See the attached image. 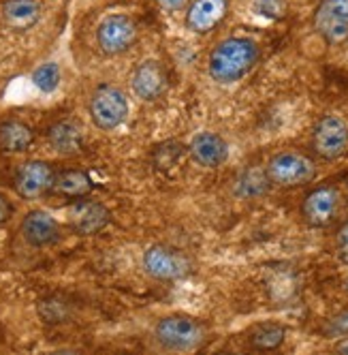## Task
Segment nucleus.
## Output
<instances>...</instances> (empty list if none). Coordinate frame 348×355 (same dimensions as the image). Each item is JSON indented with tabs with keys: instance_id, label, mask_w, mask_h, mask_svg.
I'll return each mask as SVG.
<instances>
[{
	"instance_id": "1",
	"label": "nucleus",
	"mask_w": 348,
	"mask_h": 355,
	"mask_svg": "<svg viewBox=\"0 0 348 355\" xmlns=\"http://www.w3.org/2000/svg\"><path fill=\"white\" fill-rule=\"evenodd\" d=\"M259 62V45L248 37L220 41L208 58V73L216 84L229 86L244 80Z\"/></svg>"
},
{
	"instance_id": "2",
	"label": "nucleus",
	"mask_w": 348,
	"mask_h": 355,
	"mask_svg": "<svg viewBox=\"0 0 348 355\" xmlns=\"http://www.w3.org/2000/svg\"><path fill=\"white\" fill-rule=\"evenodd\" d=\"M267 180L280 189H297L316 178V163L297 150H282L273 155L265 167Z\"/></svg>"
},
{
	"instance_id": "3",
	"label": "nucleus",
	"mask_w": 348,
	"mask_h": 355,
	"mask_svg": "<svg viewBox=\"0 0 348 355\" xmlns=\"http://www.w3.org/2000/svg\"><path fill=\"white\" fill-rule=\"evenodd\" d=\"M205 327L188 315H169L154 325V338L169 351H194L205 343Z\"/></svg>"
},
{
	"instance_id": "4",
	"label": "nucleus",
	"mask_w": 348,
	"mask_h": 355,
	"mask_svg": "<svg viewBox=\"0 0 348 355\" xmlns=\"http://www.w3.org/2000/svg\"><path fill=\"white\" fill-rule=\"evenodd\" d=\"M90 118L96 129L116 131L129 118V98L118 86H98L90 98Z\"/></svg>"
},
{
	"instance_id": "5",
	"label": "nucleus",
	"mask_w": 348,
	"mask_h": 355,
	"mask_svg": "<svg viewBox=\"0 0 348 355\" xmlns=\"http://www.w3.org/2000/svg\"><path fill=\"white\" fill-rule=\"evenodd\" d=\"M141 268L147 276L165 283L182 281L192 272V263L184 252L167 244H154L145 248L141 257Z\"/></svg>"
},
{
	"instance_id": "6",
	"label": "nucleus",
	"mask_w": 348,
	"mask_h": 355,
	"mask_svg": "<svg viewBox=\"0 0 348 355\" xmlns=\"http://www.w3.org/2000/svg\"><path fill=\"white\" fill-rule=\"evenodd\" d=\"M312 150L320 159L336 161L348 150V120L340 114H325L312 129Z\"/></svg>"
},
{
	"instance_id": "7",
	"label": "nucleus",
	"mask_w": 348,
	"mask_h": 355,
	"mask_svg": "<svg viewBox=\"0 0 348 355\" xmlns=\"http://www.w3.org/2000/svg\"><path fill=\"white\" fill-rule=\"evenodd\" d=\"M314 31L329 43L342 45L348 41V0H320L314 9Z\"/></svg>"
},
{
	"instance_id": "8",
	"label": "nucleus",
	"mask_w": 348,
	"mask_h": 355,
	"mask_svg": "<svg viewBox=\"0 0 348 355\" xmlns=\"http://www.w3.org/2000/svg\"><path fill=\"white\" fill-rule=\"evenodd\" d=\"M96 41L101 52L107 56H120L135 45L137 41V26L129 15L113 13L101 19L96 28Z\"/></svg>"
},
{
	"instance_id": "9",
	"label": "nucleus",
	"mask_w": 348,
	"mask_h": 355,
	"mask_svg": "<svg viewBox=\"0 0 348 355\" xmlns=\"http://www.w3.org/2000/svg\"><path fill=\"white\" fill-rule=\"evenodd\" d=\"M56 171L45 161H26L15 171V191L24 199H39L54 189Z\"/></svg>"
},
{
	"instance_id": "10",
	"label": "nucleus",
	"mask_w": 348,
	"mask_h": 355,
	"mask_svg": "<svg viewBox=\"0 0 348 355\" xmlns=\"http://www.w3.org/2000/svg\"><path fill=\"white\" fill-rule=\"evenodd\" d=\"M340 210V193L333 187H320L306 195L302 204V216L310 227H327L333 223Z\"/></svg>"
},
{
	"instance_id": "11",
	"label": "nucleus",
	"mask_w": 348,
	"mask_h": 355,
	"mask_svg": "<svg viewBox=\"0 0 348 355\" xmlns=\"http://www.w3.org/2000/svg\"><path fill=\"white\" fill-rule=\"evenodd\" d=\"M131 86H133V92L141 101L154 103V101H158L169 88L167 71L158 60H143L135 67L131 75Z\"/></svg>"
},
{
	"instance_id": "12",
	"label": "nucleus",
	"mask_w": 348,
	"mask_h": 355,
	"mask_svg": "<svg viewBox=\"0 0 348 355\" xmlns=\"http://www.w3.org/2000/svg\"><path fill=\"white\" fill-rule=\"evenodd\" d=\"M229 0H190L186 7V28L194 35H210L229 13Z\"/></svg>"
},
{
	"instance_id": "13",
	"label": "nucleus",
	"mask_w": 348,
	"mask_h": 355,
	"mask_svg": "<svg viewBox=\"0 0 348 355\" xmlns=\"http://www.w3.org/2000/svg\"><path fill=\"white\" fill-rule=\"evenodd\" d=\"M111 214L109 210L98 204V201L80 197V199H73V206L68 208V223L71 227L82 236H94L107 227Z\"/></svg>"
},
{
	"instance_id": "14",
	"label": "nucleus",
	"mask_w": 348,
	"mask_h": 355,
	"mask_svg": "<svg viewBox=\"0 0 348 355\" xmlns=\"http://www.w3.org/2000/svg\"><path fill=\"white\" fill-rule=\"evenodd\" d=\"M190 159L205 169H216L220 165H225L229 159V144L222 139L218 133L212 131H201L190 139L188 146Z\"/></svg>"
},
{
	"instance_id": "15",
	"label": "nucleus",
	"mask_w": 348,
	"mask_h": 355,
	"mask_svg": "<svg viewBox=\"0 0 348 355\" xmlns=\"http://www.w3.org/2000/svg\"><path fill=\"white\" fill-rule=\"evenodd\" d=\"M21 236L30 246L43 248V246L54 244L60 238V225L49 212L33 210L21 220Z\"/></svg>"
},
{
	"instance_id": "16",
	"label": "nucleus",
	"mask_w": 348,
	"mask_h": 355,
	"mask_svg": "<svg viewBox=\"0 0 348 355\" xmlns=\"http://www.w3.org/2000/svg\"><path fill=\"white\" fill-rule=\"evenodd\" d=\"M3 21L15 33H26L35 28L41 19L39 0H5L3 3Z\"/></svg>"
},
{
	"instance_id": "17",
	"label": "nucleus",
	"mask_w": 348,
	"mask_h": 355,
	"mask_svg": "<svg viewBox=\"0 0 348 355\" xmlns=\"http://www.w3.org/2000/svg\"><path fill=\"white\" fill-rule=\"evenodd\" d=\"M47 139L52 144V148L58 152V155H77L84 146V133L82 126L71 122V120H60L56 122L47 133Z\"/></svg>"
},
{
	"instance_id": "18",
	"label": "nucleus",
	"mask_w": 348,
	"mask_h": 355,
	"mask_svg": "<svg viewBox=\"0 0 348 355\" xmlns=\"http://www.w3.org/2000/svg\"><path fill=\"white\" fill-rule=\"evenodd\" d=\"M35 141V131L19 120H7L0 124V150L7 155L26 152Z\"/></svg>"
},
{
	"instance_id": "19",
	"label": "nucleus",
	"mask_w": 348,
	"mask_h": 355,
	"mask_svg": "<svg viewBox=\"0 0 348 355\" xmlns=\"http://www.w3.org/2000/svg\"><path fill=\"white\" fill-rule=\"evenodd\" d=\"M54 189L60 195L68 197V199H80V197L90 195L94 184H92V178L86 171H82V169H66L62 173H56Z\"/></svg>"
},
{
	"instance_id": "20",
	"label": "nucleus",
	"mask_w": 348,
	"mask_h": 355,
	"mask_svg": "<svg viewBox=\"0 0 348 355\" xmlns=\"http://www.w3.org/2000/svg\"><path fill=\"white\" fill-rule=\"evenodd\" d=\"M286 338V327L280 323H261L253 329L250 347L259 351H273L278 349Z\"/></svg>"
},
{
	"instance_id": "21",
	"label": "nucleus",
	"mask_w": 348,
	"mask_h": 355,
	"mask_svg": "<svg viewBox=\"0 0 348 355\" xmlns=\"http://www.w3.org/2000/svg\"><path fill=\"white\" fill-rule=\"evenodd\" d=\"M60 78H62L60 67L56 62H45L39 69H35V73H33V84L41 92L49 94V92H54L60 86Z\"/></svg>"
},
{
	"instance_id": "22",
	"label": "nucleus",
	"mask_w": 348,
	"mask_h": 355,
	"mask_svg": "<svg viewBox=\"0 0 348 355\" xmlns=\"http://www.w3.org/2000/svg\"><path fill=\"white\" fill-rule=\"evenodd\" d=\"M325 334L331 336V338H344V336H348V309L342 311V313H338V315H333L327 321Z\"/></svg>"
},
{
	"instance_id": "23",
	"label": "nucleus",
	"mask_w": 348,
	"mask_h": 355,
	"mask_svg": "<svg viewBox=\"0 0 348 355\" xmlns=\"http://www.w3.org/2000/svg\"><path fill=\"white\" fill-rule=\"evenodd\" d=\"M257 11L265 17H271V19H276V17H282L284 15V0H257L255 3Z\"/></svg>"
},
{
	"instance_id": "24",
	"label": "nucleus",
	"mask_w": 348,
	"mask_h": 355,
	"mask_svg": "<svg viewBox=\"0 0 348 355\" xmlns=\"http://www.w3.org/2000/svg\"><path fill=\"white\" fill-rule=\"evenodd\" d=\"M336 244H338V252H340V259L344 263H348V220L338 230V238H336Z\"/></svg>"
},
{
	"instance_id": "25",
	"label": "nucleus",
	"mask_w": 348,
	"mask_h": 355,
	"mask_svg": "<svg viewBox=\"0 0 348 355\" xmlns=\"http://www.w3.org/2000/svg\"><path fill=\"white\" fill-rule=\"evenodd\" d=\"M158 7L169 11V13H180L182 9H186L190 5V0H156Z\"/></svg>"
},
{
	"instance_id": "26",
	"label": "nucleus",
	"mask_w": 348,
	"mask_h": 355,
	"mask_svg": "<svg viewBox=\"0 0 348 355\" xmlns=\"http://www.w3.org/2000/svg\"><path fill=\"white\" fill-rule=\"evenodd\" d=\"M11 214H13L11 204L7 201V197H5V195H0V225H5V223L11 218Z\"/></svg>"
},
{
	"instance_id": "27",
	"label": "nucleus",
	"mask_w": 348,
	"mask_h": 355,
	"mask_svg": "<svg viewBox=\"0 0 348 355\" xmlns=\"http://www.w3.org/2000/svg\"><path fill=\"white\" fill-rule=\"evenodd\" d=\"M336 351H338V353H346V355H348V336H344V340H340V343L336 345Z\"/></svg>"
},
{
	"instance_id": "28",
	"label": "nucleus",
	"mask_w": 348,
	"mask_h": 355,
	"mask_svg": "<svg viewBox=\"0 0 348 355\" xmlns=\"http://www.w3.org/2000/svg\"><path fill=\"white\" fill-rule=\"evenodd\" d=\"M346 291H348V278H346Z\"/></svg>"
}]
</instances>
